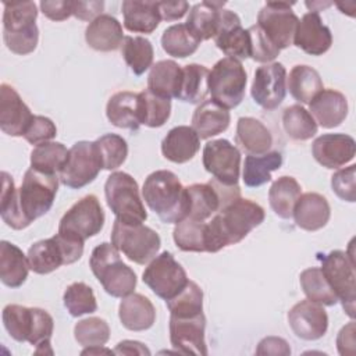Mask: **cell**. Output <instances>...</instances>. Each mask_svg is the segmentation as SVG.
Wrapping results in <instances>:
<instances>
[{
  "instance_id": "6da1fadb",
  "label": "cell",
  "mask_w": 356,
  "mask_h": 356,
  "mask_svg": "<svg viewBox=\"0 0 356 356\" xmlns=\"http://www.w3.org/2000/svg\"><path fill=\"white\" fill-rule=\"evenodd\" d=\"M264 221V209L241 196L225 204L206 224V252L216 253L241 242Z\"/></svg>"
},
{
  "instance_id": "7a4b0ae2",
  "label": "cell",
  "mask_w": 356,
  "mask_h": 356,
  "mask_svg": "<svg viewBox=\"0 0 356 356\" xmlns=\"http://www.w3.org/2000/svg\"><path fill=\"white\" fill-rule=\"evenodd\" d=\"M142 196L152 211L165 224H177L188 216L189 199L186 186L168 170H157L143 182Z\"/></svg>"
},
{
  "instance_id": "3957f363",
  "label": "cell",
  "mask_w": 356,
  "mask_h": 356,
  "mask_svg": "<svg viewBox=\"0 0 356 356\" xmlns=\"http://www.w3.org/2000/svg\"><path fill=\"white\" fill-rule=\"evenodd\" d=\"M89 266L103 289L113 298H125L134 292L136 274L121 260L120 250L113 243L97 245L92 250Z\"/></svg>"
},
{
  "instance_id": "277c9868",
  "label": "cell",
  "mask_w": 356,
  "mask_h": 356,
  "mask_svg": "<svg viewBox=\"0 0 356 356\" xmlns=\"http://www.w3.org/2000/svg\"><path fill=\"white\" fill-rule=\"evenodd\" d=\"M38 8L33 1L4 3L3 40L7 49L19 56L32 53L39 40Z\"/></svg>"
},
{
  "instance_id": "5b68a950",
  "label": "cell",
  "mask_w": 356,
  "mask_h": 356,
  "mask_svg": "<svg viewBox=\"0 0 356 356\" xmlns=\"http://www.w3.org/2000/svg\"><path fill=\"white\" fill-rule=\"evenodd\" d=\"M104 195L115 220L131 225L146 221L147 213L139 195L138 182L132 175L124 171L110 174L104 184Z\"/></svg>"
},
{
  "instance_id": "8992f818",
  "label": "cell",
  "mask_w": 356,
  "mask_h": 356,
  "mask_svg": "<svg viewBox=\"0 0 356 356\" xmlns=\"http://www.w3.org/2000/svg\"><path fill=\"white\" fill-rule=\"evenodd\" d=\"M1 318L11 338L18 342H29L35 346L50 341L54 330L53 317L39 307L7 305L3 309Z\"/></svg>"
},
{
  "instance_id": "52a82bcc",
  "label": "cell",
  "mask_w": 356,
  "mask_h": 356,
  "mask_svg": "<svg viewBox=\"0 0 356 356\" xmlns=\"http://www.w3.org/2000/svg\"><path fill=\"white\" fill-rule=\"evenodd\" d=\"M58 175L29 168L17 189V203L24 220L31 222L44 216L53 206L58 189Z\"/></svg>"
},
{
  "instance_id": "ba28073f",
  "label": "cell",
  "mask_w": 356,
  "mask_h": 356,
  "mask_svg": "<svg viewBox=\"0 0 356 356\" xmlns=\"http://www.w3.org/2000/svg\"><path fill=\"white\" fill-rule=\"evenodd\" d=\"M246 89V71L239 60L224 57L209 71L211 100L229 110L241 104Z\"/></svg>"
},
{
  "instance_id": "9c48e42d",
  "label": "cell",
  "mask_w": 356,
  "mask_h": 356,
  "mask_svg": "<svg viewBox=\"0 0 356 356\" xmlns=\"http://www.w3.org/2000/svg\"><path fill=\"white\" fill-rule=\"evenodd\" d=\"M83 242L68 239L60 234L35 242L28 249L29 268L36 274H49L61 266L72 264L81 259Z\"/></svg>"
},
{
  "instance_id": "30bf717a",
  "label": "cell",
  "mask_w": 356,
  "mask_h": 356,
  "mask_svg": "<svg viewBox=\"0 0 356 356\" xmlns=\"http://www.w3.org/2000/svg\"><path fill=\"white\" fill-rule=\"evenodd\" d=\"M111 243L136 264L150 263L159 253L161 239L159 234L143 224H124L118 220L113 224Z\"/></svg>"
},
{
  "instance_id": "8fae6325",
  "label": "cell",
  "mask_w": 356,
  "mask_h": 356,
  "mask_svg": "<svg viewBox=\"0 0 356 356\" xmlns=\"http://www.w3.org/2000/svg\"><path fill=\"white\" fill-rule=\"evenodd\" d=\"M320 260L325 280L338 300H341L345 313L353 318L356 300L353 256H349L343 250H331L328 254L320 256Z\"/></svg>"
},
{
  "instance_id": "7c38bea8",
  "label": "cell",
  "mask_w": 356,
  "mask_h": 356,
  "mask_svg": "<svg viewBox=\"0 0 356 356\" xmlns=\"http://www.w3.org/2000/svg\"><path fill=\"white\" fill-rule=\"evenodd\" d=\"M104 225V211L95 195H86L63 216L58 224V234L85 242L88 238L97 235Z\"/></svg>"
},
{
  "instance_id": "4fadbf2b",
  "label": "cell",
  "mask_w": 356,
  "mask_h": 356,
  "mask_svg": "<svg viewBox=\"0 0 356 356\" xmlns=\"http://www.w3.org/2000/svg\"><path fill=\"white\" fill-rule=\"evenodd\" d=\"M142 280L156 296L164 300L177 296L189 282L186 271L170 252L157 254L145 268Z\"/></svg>"
},
{
  "instance_id": "5bb4252c",
  "label": "cell",
  "mask_w": 356,
  "mask_h": 356,
  "mask_svg": "<svg viewBox=\"0 0 356 356\" xmlns=\"http://www.w3.org/2000/svg\"><path fill=\"white\" fill-rule=\"evenodd\" d=\"M102 168L103 163L96 143L79 140L70 149L67 163L58 178L63 185L72 189H79L95 181Z\"/></svg>"
},
{
  "instance_id": "9a60e30c",
  "label": "cell",
  "mask_w": 356,
  "mask_h": 356,
  "mask_svg": "<svg viewBox=\"0 0 356 356\" xmlns=\"http://www.w3.org/2000/svg\"><path fill=\"white\" fill-rule=\"evenodd\" d=\"M292 6L293 3L267 1L257 14V25L280 50L293 43L299 18Z\"/></svg>"
},
{
  "instance_id": "2e32d148",
  "label": "cell",
  "mask_w": 356,
  "mask_h": 356,
  "mask_svg": "<svg viewBox=\"0 0 356 356\" xmlns=\"http://www.w3.org/2000/svg\"><path fill=\"white\" fill-rule=\"evenodd\" d=\"M203 165L222 185H238L241 152L227 139H214L203 147Z\"/></svg>"
},
{
  "instance_id": "e0dca14e",
  "label": "cell",
  "mask_w": 356,
  "mask_h": 356,
  "mask_svg": "<svg viewBox=\"0 0 356 356\" xmlns=\"http://www.w3.org/2000/svg\"><path fill=\"white\" fill-rule=\"evenodd\" d=\"M250 95L266 110L277 108L286 95V70L281 63H270L254 71Z\"/></svg>"
},
{
  "instance_id": "ac0fdd59",
  "label": "cell",
  "mask_w": 356,
  "mask_h": 356,
  "mask_svg": "<svg viewBox=\"0 0 356 356\" xmlns=\"http://www.w3.org/2000/svg\"><path fill=\"white\" fill-rule=\"evenodd\" d=\"M213 39L227 57L239 61L250 57L249 32L242 28L241 18L231 10H220L218 26Z\"/></svg>"
},
{
  "instance_id": "d6986e66",
  "label": "cell",
  "mask_w": 356,
  "mask_h": 356,
  "mask_svg": "<svg viewBox=\"0 0 356 356\" xmlns=\"http://www.w3.org/2000/svg\"><path fill=\"white\" fill-rule=\"evenodd\" d=\"M206 317L203 313L191 317L170 316V341L175 350L185 355H207L204 341Z\"/></svg>"
},
{
  "instance_id": "ffe728a7",
  "label": "cell",
  "mask_w": 356,
  "mask_h": 356,
  "mask_svg": "<svg viewBox=\"0 0 356 356\" xmlns=\"http://www.w3.org/2000/svg\"><path fill=\"white\" fill-rule=\"evenodd\" d=\"M288 323L298 338L316 341L327 332L328 316L323 305L305 299L288 312Z\"/></svg>"
},
{
  "instance_id": "44dd1931",
  "label": "cell",
  "mask_w": 356,
  "mask_h": 356,
  "mask_svg": "<svg viewBox=\"0 0 356 356\" xmlns=\"http://www.w3.org/2000/svg\"><path fill=\"white\" fill-rule=\"evenodd\" d=\"M356 153V143L346 134H324L312 143V154L325 168H339L352 161Z\"/></svg>"
},
{
  "instance_id": "7402d4cb",
  "label": "cell",
  "mask_w": 356,
  "mask_h": 356,
  "mask_svg": "<svg viewBox=\"0 0 356 356\" xmlns=\"http://www.w3.org/2000/svg\"><path fill=\"white\" fill-rule=\"evenodd\" d=\"M33 114L18 92L7 83L0 86V129L10 136H24Z\"/></svg>"
},
{
  "instance_id": "603a6c76",
  "label": "cell",
  "mask_w": 356,
  "mask_h": 356,
  "mask_svg": "<svg viewBox=\"0 0 356 356\" xmlns=\"http://www.w3.org/2000/svg\"><path fill=\"white\" fill-rule=\"evenodd\" d=\"M293 44L310 56H321L332 44V35L318 13H306L298 22Z\"/></svg>"
},
{
  "instance_id": "cb8c5ba5",
  "label": "cell",
  "mask_w": 356,
  "mask_h": 356,
  "mask_svg": "<svg viewBox=\"0 0 356 356\" xmlns=\"http://www.w3.org/2000/svg\"><path fill=\"white\" fill-rule=\"evenodd\" d=\"M106 115L108 121L117 128L138 129L142 125V106L139 93L117 92L106 106Z\"/></svg>"
},
{
  "instance_id": "d4e9b609",
  "label": "cell",
  "mask_w": 356,
  "mask_h": 356,
  "mask_svg": "<svg viewBox=\"0 0 356 356\" xmlns=\"http://www.w3.org/2000/svg\"><path fill=\"white\" fill-rule=\"evenodd\" d=\"M331 216L328 200L316 192H307L299 196L293 207L295 224L305 231H317L325 227Z\"/></svg>"
},
{
  "instance_id": "484cf974",
  "label": "cell",
  "mask_w": 356,
  "mask_h": 356,
  "mask_svg": "<svg viewBox=\"0 0 356 356\" xmlns=\"http://www.w3.org/2000/svg\"><path fill=\"white\" fill-rule=\"evenodd\" d=\"M310 114L323 128H334L348 115V100L345 95L334 89H323L310 103Z\"/></svg>"
},
{
  "instance_id": "4316f807",
  "label": "cell",
  "mask_w": 356,
  "mask_h": 356,
  "mask_svg": "<svg viewBox=\"0 0 356 356\" xmlns=\"http://www.w3.org/2000/svg\"><path fill=\"white\" fill-rule=\"evenodd\" d=\"M200 149V138L192 127L179 125L167 132L161 142L163 156L177 164L192 160Z\"/></svg>"
},
{
  "instance_id": "83f0119b",
  "label": "cell",
  "mask_w": 356,
  "mask_h": 356,
  "mask_svg": "<svg viewBox=\"0 0 356 356\" xmlns=\"http://www.w3.org/2000/svg\"><path fill=\"white\" fill-rule=\"evenodd\" d=\"M124 38L120 21L108 14H102L95 18L85 31L86 43L97 51L117 50L122 44Z\"/></svg>"
},
{
  "instance_id": "f1b7e54d",
  "label": "cell",
  "mask_w": 356,
  "mask_h": 356,
  "mask_svg": "<svg viewBox=\"0 0 356 356\" xmlns=\"http://www.w3.org/2000/svg\"><path fill=\"white\" fill-rule=\"evenodd\" d=\"M118 317L127 330L145 331L154 324L156 309L145 295L132 292L122 298L118 307Z\"/></svg>"
},
{
  "instance_id": "f546056e",
  "label": "cell",
  "mask_w": 356,
  "mask_h": 356,
  "mask_svg": "<svg viewBox=\"0 0 356 356\" xmlns=\"http://www.w3.org/2000/svg\"><path fill=\"white\" fill-rule=\"evenodd\" d=\"M236 145L252 156H261L273 146V136L268 128L253 117H241L236 124Z\"/></svg>"
},
{
  "instance_id": "4dcf8cb0",
  "label": "cell",
  "mask_w": 356,
  "mask_h": 356,
  "mask_svg": "<svg viewBox=\"0 0 356 356\" xmlns=\"http://www.w3.org/2000/svg\"><path fill=\"white\" fill-rule=\"evenodd\" d=\"M229 111L214 100L202 102L192 115V128L200 139H209L229 127Z\"/></svg>"
},
{
  "instance_id": "1f68e13d",
  "label": "cell",
  "mask_w": 356,
  "mask_h": 356,
  "mask_svg": "<svg viewBox=\"0 0 356 356\" xmlns=\"http://www.w3.org/2000/svg\"><path fill=\"white\" fill-rule=\"evenodd\" d=\"M124 26L131 32L152 33L160 24L159 1L125 0L121 4Z\"/></svg>"
},
{
  "instance_id": "d6a6232c",
  "label": "cell",
  "mask_w": 356,
  "mask_h": 356,
  "mask_svg": "<svg viewBox=\"0 0 356 356\" xmlns=\"http://www.w3.org/2000/svg\"><path fill=\"white\" fill-rule=\"evenodd\" d=\"M28 257L24 252L8 241L0 242V280L10 288L21 286L29 273Z\"/></svg>"
},
{
  "instance_id": "836d02e7",
  "label": "cell",
  "mask_w": 356,
  "mask_h": 356,
  "mask_svg": "<svg viewBox=\"0 0 356 356\" xmlns=\"http://www.w3.org/2000/svg\"><path fill=\"white\" fill-rule=\"evenodd\" d=\"M224 6L225 1H202L191 8L185 25L199 42L214 38L218 26L220 10Z\"/></svg>"
},
{
  "instance_id": "e575fe53",
  "label": "cell",
  "mask_w": 356,
  "mask_h": 356,
  "mask_svg": "<svg viewBox=\"0 0 356 356\" xmlns=\"http://www.w3.org/2000/svg\"><path fill=\"white\" fill-rule=\"evenodd\" d=\"M182 79V67L172 60H161L150 67L147 89L159 96L178 97Z\"/></svg>"
},
{
  "instance_id": "d590c367",
  "label": "cell",
  "mask_w": 356,
  "mask_h": 356,
  "mask_svg": "<svg viewBox=\"0 0 356 356\" xmlns=\"http://www.w3.org/2000/svg\"><path fill=\"white\" fill-rule=\"evenodd\" d=\"M286 82L291 96L303 104H309L324 89L320 74L309 65H295Z\"/></svg>"
},
{
  "instance_id": "8d00e7d4",
  "label": "cell",
  "mask_w": 356,
  "mask_h": 356,
  "mask_svg": "<svg viewBox=\"0 0 356 356\" xmlns=\"http://www.w3.org/2000/svg\"><path fill=\"white\" fill-rule=\"evenodd\" d=\"M300 195L302 188L293 177H280L273 182L268 191L270 207L278 217L288 220L292 217L293 207Z\"/></svg>"
},
{
  "instance_id": "74e56055",
  "label": "cell",
  "mask_w": 356,
  "mask_h": 356,
  "mask_svg": "<svg viewBox=\"0 0 356 356\" xmlns=\"http://www.w3.org/2000/svg\"><path fill=\"white\" fill-rule=\"evenodd\" d=\"M282 165V154L280 152H267L261 156L248 154L243 163L242 179L249 188H257L271 179V172Z\"/></svg>"
},
{
  "instance_id": "f35d334b",
  "label": "cell",
  "mask_w": 356,
  "mask_h": 356,
  "mask_svg": "<svg viewBox=\"0 0 356 356\" xmlns=\"http://www.w3.org/2000/svg\"><path fill=\"white\" fill-rule=\"evenodd\" d=\"M209 93V70L202 64H186L182 67V79L178 92L179 100L197 104Z\"/></svg>"
},
{
  "instance_id": "ab89813d",
  "label": "cell",
  "mask_w": 356,
  "mask_h": 356,
  "mask_svg": "<svg viewBox=\"0 0 356 356\" xmlns=\"http://www.w3.org/2000/svg\"><path fill=\"white\" fill-rule=\"evenodd\" d=\"M68 152L70 149L60 142H44L36 145L31 152V168L44 174L60 175L67 163Z\"/></svg>"
},
{
  "instance_id": "60d3db41",
  "label": "cell",
  "mask_w": 356,
  "mask_h": 356,
  "mask_svg": "<svg viewBox=\"0 0 356 356\" xmlns=\"http://www.w3.org/2000/svg\"><path fill=\"white\" fill-rule=\"evenodd\" d=\"M121 54L135 75H142L152 67L154 50L143 36H125L121 44Z\"/></svg>"
},
{
  "instance_id": "b9f144b4",
  "label": "cell",
  "mask_w": 356,
  "mask_h": 356,
  "mask_svg": "<svg viewBox=\"0 0 356 356\" xmlns=\"http://www.w3.org/2000/svg\"><path fill=\"white\" fill-rule=\"evenodd\" d=\"M200 42L192 35L185 24H175L168 26L161 36L163 50L172 57L185 58L193 54Z\"/></svg>"
},
{
  "instance_id": "7bdbcfd3",
  "label": "cell",
  "mask_w": 356,
  "mask_h": 356,
  "mask_svg": "<svg viewBox=\"0 0 356 356\" xmlns=\"http://www.w3.org/2000/svg\"><path fill=\"white\" fill-rule=\"evenodd\" d=\"M282 127L286 135L295 140H307L317 134V122L300 104H292L284 110Z\"/></svg>"
},
{
  "instance_id": "ee69618b",
  "label": "cell",
  "mask_w": 356,
  "mask_h": 356,
  "mask_svg": "<svg viewBox=\"0 0 356 356\" xmlns=\"http://www.w3.org/2000/svg\"><path fill=\"white\" fill-rule=\"evenodd\" d=\"M206 221L185 217L175 224L172 238L184 252H206Z\"/></svg>"
},
{
  "instance_id": "f6af8a7d",
  "label": "cell",
  "mask_w": 356,
  "mask_h": 356,
  "mask_svg": "<svg viewBox=\"0 0 356 356\" xmlns=\"http://www.w3.org/2000/svg\"><path fill=\"white\" fill-rule=\"evenodd\" d=\"M299 281L309 300H313L323 306L337 305L338 298L331 289L320 267H310L303 270L299 275Z\"/></svg>"
},
{
  "instance_id": "bcb514c9",
  "label": "cell",
  "mask_w": 356,
  "mask_h": 356,
  "mask_svg": "<svg viewBox=\"0 0 356 356\" xmlns=\"http://www.w3.org/2000/svg\"><path fill=\"white\" fill-rule=\"evenodd\" d=\"M0 214L3 221L13 229H24L29 224L24 220L18 203L17 189L13 177L3 171L1 172V196H0Z\"/></svg>"
},
{
  "instance_id": "7dc6e473",
  "label": "cell",
  "mask_w": 356,
  "mask_h": 356,
  "mask_svg": "<svg viewBox=\"0 0 356 356\" xmlns=\"http://www.w3.org/2000/svg\"><path fill=\"white\" fill-rule=\"evenodd\" d=\"M171 316L191 317L203 313V291L202 288L189 281L188 285L172 299L165 300Z\"/></svg>"
},
{
  "instance_id": "c3c4849f",
  "label": "cell",
  "mask_w": 356,
  "mask_h": 356,
  "mask_svg": "<svg viewBox=\"0 0 356 356\" xmlns=\"http://www.w3.org/2000/svg\"><path fill=\"white\" fill-rule=\"evenodd\" d=\"M142 106V124L150 128L163 127L171 114V100L149 89L139 92Z\"/></svg>"
},
{
  "instance_id": "681fc988",
  "label": "cell",
  "mask_w": 356,
  "mask_h": 356,
  "mask_svg": "<svg viewBox=\"0 0 356 356\" xmlns=\"http://www.w3.org/2000/svg\"><path fill=\"white\" fill-rule=\"evenodd\" d=\"M64 306L72 317L90 314L97 310V302L93 289L85 282L71 284L63 296Z\"/></svg>"
},
{
  "instance_id": "f907efd6",
  "label": "cell",
  "mask_w": 356,
  "mask_h": 356,
  "mask_svg": "<svg viewBox=\"0 0 356 356\" xmlns=\"http://www.w3.org/2000/svg\"><path fill=\"white\" fill-rule=\"evenodd\" d=\"M95 143L102 157L104 170H115L127 160L128 145L122 136L117 134H106L97 138Z\"/></svg>"
},
{
  "instance_id": "816d5d0a",
  "label": "cell",
  "mask_w": 356,
  "mask_h": 356,
  "mask_svg": "<svg viewBox=\"0 0 356 356\" xmlns=\"http://www.w3.org/2000/svg\"><path fill=\"white\" fill-rule=\"evenodd\" d=\"M74 337L83 348L102 346L110 338V327L100 317H88L75 324Z\"/></svg>"
},
{
  "instance_id": "f5cc1de1",
  "label": "cell",
  "mask_w": 356,
  "mask_h": 356,
  "mask_svg": "<svg viewBox=\"0 0 356 356\" xmlns=\"http://www.w3.org/2000/svg\"><path fill=\"white\" fill-rule=\"evenodd\" d=\"M250 38V57L257 63L273 61L280 54V49L267 38L261 28L256 24L248 28Z\"/></svg>"
},
{
  "instance_id": "db71d44e",
  "label": "cell",
  "mask_w": 356,
  "mask_h": 356,
  "mask_svg": "<svg viewBox=\"0 0 356 356\" xmlns=\"http://www.w3.org/2000/svg\"><path fill=\"white\" fill-rule=\"evenodd\" d=\"M355 171H356V165L350 164L349 167L338 170L331 177V188L341 200L350 202V203L356 200Z\"/></svg>"
},
{
  "instance_id": "11a10c76",
  "label": "cell",
  "mask_w": 356,
  "mask_h": 356,
  "mask_svg": "<svg viewBox=\"0 0 356 356\" xmlns=\"http://www.w3.org/2000/svg\"><path fill=\"white\" fill-rule=\"evenodd\" d=\"M57 135V128L54 122L43 115H33L24 138L31 145H40L51 140Z\"/></svg>"
},
{
  "instance_id": "9f6ffc18",
  "label": "cell",
  "mask_w": 356,
  "mask_h": 356,
  "mask_svg": "<svg viewBox=\"0 0 356 356\" xmlns=\"http://www.w3.org/2000/svg\"><path fill=\"white\" fill-rule=\"evenodd\" d=\"M39 6L42 13L51 21H64L72 15V1H40Z\"/></svg>"
},
{
  "instance_id": "6f0895ef",
  "label": "cell",
  "mask_w": 356,
  "mask_h": 356,
  "mask_svg": "<svg viewBox=\"0 0 356 356\" xmlns=\"http://www.w3.org/2000/svg\"><path fill=\"white\" fill-rule=\"evenodd\" d=\"M104 8V1H72V15L82 21H93Z\"/></svg>"
},
{
  "instance_id": "680465c9",
  "label": "cell",
  "mask_w": 356,
  "mask_h": 356,
  "mask_svg": "<svg viewBox=\"0 0 356 356\" xmlns=\"http://www.w3.org/2000/svg\"><path fill=\"white\" fill-rule=\"evenodd\" d=\"M257 355H289L291 348L288 342L280 337H266L259 342Z\"/></svg>"
},
{
  "instance_id": "91938a15",
  "label": "cell",
  "mask_w": 356,
  "mask_h": 356,
  "mask_svg": "<svg viewBox=\"0 0 356 356\" xmlns=\"http://www.w3.org/2000/svg\"><path fill=\"white\" fill-rule=\"evenodd\" d=\"M189 10V4L186 1H159V11L161 19L164 21H175L182 18Z\"/></svg>"
},
{
  "instance_id": "94428289",
  "label": "cell",
  "mask_w": 356,
  "mask_h": 356,
  "mask_svg": "<svg viewBox=\"0 0 356 356\" xmlns=\"http://www.w3.org/2000/svg\"><path fill=\"white\" fill-rule=\"evenodd\" d=\"M337 346H338V352L342 356L355 353V323L353 321H350L349 324L341 328L337 337Z\"/></svg>"
},
{
  "instance_id": "6125c7cd",
  "label": "cell",
  "mask_w": 356,
  "mask_h": 356,
  "mask_svg": "<svg viewBox=\"0 0 356 356\" xmlns=\"http://www.w3.org/2000/svg\"><path fill=\"white\" fill-rule=\"evenodd\" d=\"M114 353H117V355H145V353L150 355V350L142 342L125 339V341H121L115 346Z\"/></svg>"
},
{
  "instance_id": "be15d7a7",
  "label": "cell",
  "mask_w": 356,
  "mask_h": 356,
  "mask_svg": "<svg viewBox=\"0 0 356 356\" xmlns=\"http://www.w3.org/2000/svg\"><path fill=\"white\" fill-rule=\"evenodd\" d=\"M82 355H99V353H114V350L111 352L110 349H106L102 346H90V348H86L81 352Z\"/></svg>"
}]
</instances>
